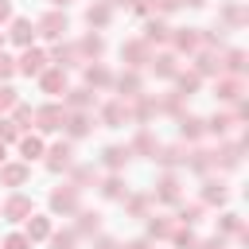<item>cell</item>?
Wrapping results in <instances>:
<instances>
[{
	"instance_id": "5",
	"label": "cell",
	"mask_w": 249,
	"mask_h": 249,
	"mask_svg": "<svg viewBox=\"0 0 249 249\" xmlns=\"http://www.w3.org/2000/svg\"><path fill=\"white\" fill-rule=\"evenodd\" d=\"M0 105H12V89H0Z\"/></svg>"
},
{
	"instance_id": "2",
	"label": "cell",
	"mask_w": 249,
	"mask_h": 249,
	"mask_svg": "<svg viewBox=\"0 0 249 249\" xmlns=\"http://www.w3.org/2000/svg\"><path fill=\"white\" fill-rule=\"evenodd\" d=\"M39 62H43V54H31V51L23 54V70H39Z\"/></svg>"
},
{
	"instance_id": "7",
	"label": "cell",
	"mask_w": 249,
	"mask_h": 249,
	"mask_svg": "<svg viewBox=\"0 0 249 249\" xmlns=\"http://www.w3.org/2000/svg\"><path fill=\"white\" fill-rule=\"evenodd\" d=\"M4 16H8V4H4V0H0V19H4Z\"/></svg>"
},
{
	"instance_id": "3",
	"label": "cell",
	"mask_w": 249,
	"mask_h": 249,
	"mask_svg": "<svg viewBox=\"0 0 249 249\" xmlns=\"http://www.w3.org/2000/svg\"><path fill=\"white\" fill-rule=\"evenodd\" d=\"M23 152L27 156H39V140H23Z\"/></svg>"
},
{
	"instance_id": "4",
	"label": "cell",
	"mask_w": 249,
	"mask_h": 249,
	"mask_svg": "<svg viewBox=\"0 0 249 249\" xmlns=\"http://www.w3.org/2000/svg\"><path fill=\"white\" fill-rule=\"evenodd\" d=\"M8 249H27V241H23V237H12V241H8Z\"/></svg>"
},
{
	"instance_id": "1",
	"label": "cell",
	"mask_w": 249,
	"mask_h": 249,
	"mask_svg": "<svg viewBox=\"0 0 249 249\" xmlns=\"http://www.w3.org/2000/svg\"><path fill=\"white\" fill-rule=\"evenodd\" d=\"M16 39H19V43H27V39H31V23H23V19H19V23H16Z\"/></svg>"
},
{
	"instance_id": "6",
	"label": "cell",
	"mask_w": 249,
	"mask_h": 249,
	"mask_svg": "<svg viewBox=\"0 0 249 249\" xmlns=\"http://www.w3.org/2000/svg\"><path fill=\"white\" fill-rule=\"evenodd\" d=\"M8 70H12V62H8V58H0V78H4Z\"/></svg>"
}]
</instances>
